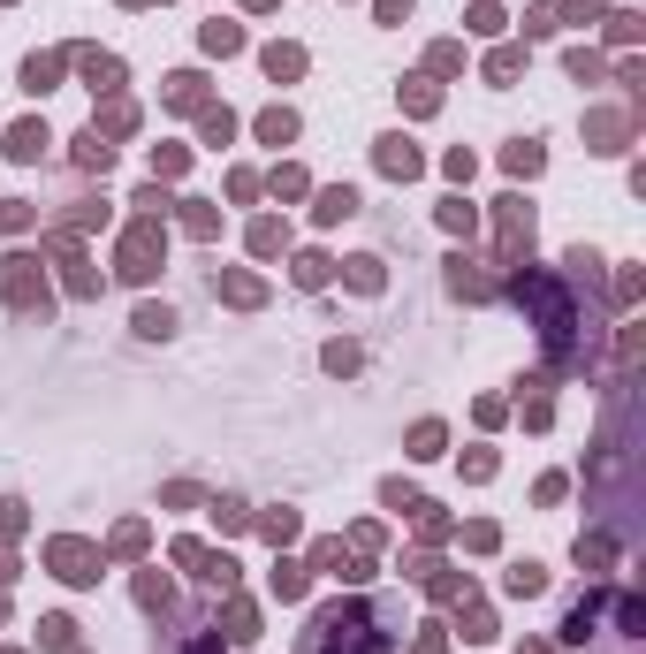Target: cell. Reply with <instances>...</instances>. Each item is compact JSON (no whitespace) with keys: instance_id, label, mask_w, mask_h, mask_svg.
<instances>
[{"instance_id":"obj_5","label":"cell","mask_w":646,"mask_h":654,"mask_svg":"<svg viewBox=\"0 0 646 654\" xmlns=\"http://www.w3.org/2000/svg\"><path fill=\"white\" fill-rule=\"evenodd\" d=\"M39 640H46V647H61V654H69V647H76V624H69V616H46V624H39Z\"/></svg>"},{"instance_id":"obj_7","label":"cell","mask_w":646,"mask_h":654,"mask_svg":"<svg viewBox=\"0 0 646 654\" xmlns=\"http://www.w3.org/2000/svg\"><path fill=\"white\" fill-rule=\"evenodd\" d=\"M343 214H358V190H327L319 198V221H343Z\"/></svg>"},{"instance_id":"obj_10","label":"cell","mask_w":646,"mask_h":654,"mask_svg":"<svg viewBox=\"0 0 646 654\" xmlns=\"http://www.w3.org/2000/svg\"><path fill=\"white\" fill-rule=\"evenodd\" d=\"M266 69H274V76H297V69H304V54H297V46H274Z\"/></svg>"},{"instance_id":"obj_1","label":"cell","mask_w":646,"mask_h":654,"mask_svg":"<svg viewBox=\"0 0 646 654\" xmlns=\"http://www.w3.org/2000/svg\"><path fill=\"white\" fill-rule=\"evenodd\" d=\"M373 609H319L304 632V654H373Z\"/></svg>"},{"instance_id":"obj_12","label":"cell","mask_w":646,"mask_h":654,"mask_svg":"<svg viewBox=\"0 0 646 654\" xmlns=\"http://www.w3.org/2000/svg\"><path fill=\"white\" fill-rule=\"evenodd\" d=\"M84 76H92V92H107V84H115V76H122V69H115V61H107V54H100V61H84Z\"/></svg>"},{"instance_id":"obj_11","label":"cell","mask_w":646,"mask_h":654,"mask_svg":"<svg viewBox=\"0 0 646 654\" xmlns=\"http://www.w3.org/2000/svg\"><path fill=\"white\" fill-rule=\"evenodd\" d=\"M54 69H61V61H39V54H31V61H23V76H31V92H46V84H54Z\"/></svg>"},{"instance_id":"obj_4","label":"cell","mask_w":646,"mask_h":654,"mask_svg":"<svg viewBox=\"0 0 646 654\" xmlns=\"http://www.w3.org/2000/svg\"><path fill=\"white\" fill-rule=\"evenodd\" d=\"M380 168L388 175H418V153L403 145V137H380Z\"/></svg>"},{"instance_id":"obj_2","label":"cell","mask_w":646,"mask_h":654,"mask_svg":"<svg viewBox=\"0 0 646 654\" xmlns=\"http://www.w3.org/2000/svg\"><path fill=\"white\" fill-rule=\"evenodd\" d=\"M54 563H61V579H76V586H84V579H100V571H92V548H84V540H54Z\"/></svg>"},{"instance_id":"obj_13","label":"cell","mask_w":646,"mask_h":654,"mask_svg":"<svg viewBox=\"0 0 646 654\" xmlns=\"http://www.w3.org/2000/svg\"><path fill=\"white\" fill-rule=\"evenodd\" d=\"M510 168H517V175H532V168H540V145H525V137H517V145H510Z\"/></svg>"},{"instance_id":"obj_6","label":"cell","mask_w":646,"mask_h":654,"mask_svg":"<svg viewBox=\"0 0 646 654\" xmlns=\"http://www.w3.org/2000/svg\"><path fill=\"white\" fill-rule=\"evenodd\" d=\"M168 327H175V312H168V305H144V312H137V335H153V343H160Z\"/></svg>"},{"instance_id":"obj_3","label":"cell","mask_w":646,"mask_h":654,"mask_svg":"<svg viewBox=\"0 0 646 654\" xmlns=\"http://www.w3.org/2000/svg\"><path fill=\"white\" fill-rule=\"evenodd\" d=\"M46 145H54V137H46V122H15V130H8V153H15V161H39Z\"/></svg>"},{"instance_id":"obj_9","label":"cell","mask_w":646,"mask_h":654,"mask_svg":"<svg viewBox=\"0 0 646 654\" xmlns=\"http://www.w3.org/2000/svg\"><path fill=\"white\" fill-rule=\"evenodd\" d=\"M258 137H266V145H282V137H297V115H289V107H282V115H266V122H258Z\"/></svg>"},{"instance_id":"obj_8","label":"cell","mask_w":646,"mask_h":654,"mask_svg":"<svg viewBox=\"0 0 646 654\" xmlns=\"http://www.w3.org/2000/svg\"><path fill=\"white\" fill-rule=\"evenodd\" d=\"M76 161H84V168H107V161H115V153L100 145V130H84V137H76Z\"/></svg>"}]
</instances>
